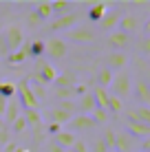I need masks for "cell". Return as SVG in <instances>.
<instances>
[{
	"mask_svg": "<svg viewBox=\"0 0 150 152\" xmlns=\"http://www.w3.org/2000/svg\"><path fill=\"white\" fill-rule=\"evenodd\" d=\"M130 91H132V80H130V75H128L126 71L115 73V75H113L110 86H108V95H113V97L119 99V102H124V99L130 95Z\"/></svg>",
	"mask_w": 150,
	"mask_h": 152,
	"instance_id": "1",
	"label": "cell"
},
{
	"mask_svg": "<svg viewBox=\"0 0 150 152\" xmlns=\"http://www.w3.org/2000/svg\"><path fill=\"white\" fill-rule=\"evenodd\" d=\"M15 99H18V104H20V108H22V110H38V108H40V102L33 97V93H31V88H29V80H27V77L15 84Z\"/></svg>",
	"mask_w": 150,
	"mask_h": 152,
	"instance_id": "2",
	"label": "cell"
},
{
	"mask_svg": "<svg viewBox=\"0 0 150 152\" xmlns=\"http://www.w3.org/2000/svg\"><path fill=\"white\" fill-rule=\"evenodd\" d=\"M2 40L7 44L9 53H13V51H18L24 44V29L20 24H9V27L2 29Z\"/></svg>",
	"mask_w": 150,
	"mask_h": 152,
	"instance_id": "3",
	"label": "cell"
},
{
	"mask_svg": "<svg viewBox=\"0 0 150 152\" xmlns=\"http://www.w3.org/2000/svg\"><path fill=\"white\" fill-rule=\"evenodd\" d=\"M66 126H69V130L73 134H77V132H93V130L97 128V124L91 119V115H73Z\"/></svg>",
	"mask_w": 150,
	"mask_h": 152,
	"instance_id": "4",
	"label": "cell"
},
{
	"mask_svg": "<svg viewBox=\"0 0 150 152\" xmlns=\"http://www.w3.org/2000/svg\"><path fill=\"white\" fill-rule=\"evenodd\" d=\"M55 75H58V73L53 71V66H51L49 62L38 60V64H35V75L31 77V80L38 82V84H42V86H46V84H53Z\"/></svg>",
	"mask_w": 150,
	"mask_h": 152,
	"instance_id": "5",
	"label": "cell"
},
{
	"mask_svg": "<svg viewBox=\"0 0 150 152\" xmlns=\"http://www.w3.org/2000/svg\"><path fill=\"white\" fill-rule=\"evenodd\" d=\"M44 51L51 60H62L66 55V51H69V46H66V42L62 38H49V40H44Z\"/></svg>",
	"mask_w": 150,
	"mask_h": 152,
	"instance_id": "6",
	"label": "cell"
},
{
	"mask_svg": "<svg viewBox=\"0 0 150 152\" xmlns=\"http://www.w3.org/2000/svg\"><path fill=\"white\" fill-rule=\"evenodd\" d=\"M69 38L73 42H77V44H93L97 40V33L93 31V27H80L77 24L75 29L69 31Z\"/></svg>",
	"mask_w": 150,
	"mask_h": 152,
	"instance_id": "7",
	"label": "cell"
},
{
	"mask_svg": "<svg viewBox=\"0 0 150 152\" xmlns=\"http://www.w3.org/2000/svg\"><path fill=\"white\" fill-rule=\"evenodd\" d=\"M77 20H80V15L77 13H66V15H60L58 20H53L51 22V31H71V29H75L77 27Z\"/></svg>",
	"mask_w": 150,
	"mask_h": 152,
	"instance_id": "8",
	"label": "cell"
},
{
	"mask_svg": "<svg viewBox=\"0 0 150 152\" xmlns=\"http://www.w3.org/2000/svg\"><path fill=\"white\" fill-rule=\"evenodd\" d=\"M126 64H128V57H126V53H121V51H110V53L106 55V69L113 71V73L124 71Z\"/></svg>",
	"mask_w": 150,
	"mask_h": 152,
	"instance_id": "9",
	"label": "cell"
},
{
	"mask_svg": "<svg viewBox=\"0 0 150 152\" xmlns=\"http://www.w3.org/2000/svg\"><path fill=\"white\" fill-rule=\"evenodd\" d=\"M27 60H29V49H27V42H24L18 51H13V53H9L7 57H4V64L15 69V66H22Z\"/></svg>",
	"mask_w": 150,
	"mask_h": 152,
	"instance_id": "10",
	"label": "cell"
},
{
	"mask_svg": "<svg viewBox=\"0 0 150 152\" xmlns=\"http://www.w3.org/2000/svg\"><path fill=\"white\" fill-rule=\"evenodd\" d=\"M108 44L113 46L115 51H119V49H126L128 44H132V35H128V33H124V31H110V35H108Z\"/></svg>",
	"mask_w": 150,
	"mask_h": 152,
	"instance_id": "11",
	"label": "cell"
},
{
	"mask_svg": "<svg viewBox=\"0 0 150 152\" xmlns=\"http://www.w3.org/2000/svg\"><path fill=\"white\" fill-rule=\"evenodd\" d=\"M115 150L117 152H135V139L130 137L128 132H115Z\"/></svg>",
	"mask_w": 150,
	"mask_h": 152,
	"instance_id": "12",
	"label": "cell"
},
{
	"mask_svg": "<svg viewBox=\"0 0 150 152\" xmlns=\"http://www.w3.org/2000/svg\"><path fill=\"white\" fill-rule=\"evenodd\" d=\"M20 115H22V108H20L18 99H15V97L7 99V108H4V115H2V119H4V124H7V128L20 117Z\"/></svg>",
	"mask_w": 150,
	"mask_h": 152,
	"instance_id": "13",
	"label": "cell"
},
{
	"mask_svg": "<svg viewBox=\"0 0 150 152\" xmlns=\"http://www.w3.org/2000/svg\"><path fill=\"white\" fill-rule=\"evenodd\" d=\"M132 97L139 102V106H148V104H150V88H148L146 80H137V82H135Z\"/></svg>",
	"mask_w": 150,
	"mask_h": 152,
	"instance_id": "14",
	"label": "cell"
},
{
	"mask_svg": "<svg viewBox=\"0 0 150 152\" xmlns=\"http://www.w3.org/2000/svg\"><path fill=\"white\" fill-rule=\"evenodd\" d=\"M137 29H139V18H137V15L121 13V20H119V24H117V31H124V33L132 35Z\"/></svg>",
	"mask_w": 150,
	"mask_h": 152,
	"instance_id": "15",
	"label": "cell"
},
{
	"mask_svg": "<svg viewBox=\"0 0 150 152\" xmlns=\"http://www.w3.org/2000/svg\"><path fill=\"white\" fill-rule=\"evenodd\" d=\"M128 130H130L132 139H150V124H139V121H128Z\"/></svg>",
	"mask_w": 150,
	"mask_h": 152,
	"instance_id": "16",
	"label": "cell"
},
{
	"mask_svg": "<svg viewBox=\"0 0 150 152\" xmlns=\"http://www.w3.org/2000/svg\"><path fill=\"white\" fill-rule=\"evenodd\" d=\"M119 20H121V11H119V9H115V11H106L104 18L100 20V24H102V29H104V31H115V27L119 24Z\"/></svg>",
	"mask_w": 150,
	"mask_h": 152,
	"instance_id": "17",
	"label": "cell"
},
{
	"mask_svg": "<svg viewBox=\"0 0 150 152\" xmlns=\"http://www.w3.org/2000/svg\"><path fill=\"white\" fill-rule=\"evenodd\" d=\"M75 108H77V115H91L93 108H95V99H93L91 93L82 95L80 99H75Z\"/></svg>",
	"mask_w": 150,
	"mask_h": 152,
	"instance_id": "18",
	"label": "cell"
},
{
	"mask_svg": "<svg viewBox=\"0 0 150 152\" xmlns=\"http://www.w3.org/2000/svg\"><path fill=\"white\" fill-rule=\"evenodd\" d=\"M53 141H55V143L60 145L62 150H69L71 145H73L75 141H77V134H73L71 130H60V132H58V134L53 137Z\"/></svg>",
	"mask_w": 150,
	"mask_h": 152,
	"instance_id": "19",
	"label": "cell"
},
{
	"mask_svg": "<svg viewBox=\"0 0 150 152\" xmlns=\"http://www.w3.org/2000/svg\"><path fill=\"white\" fill-rule=\"evenodd\" d=\"M106 7H108L106 2H95V4H91L89 11H86V20H89V22H100V20L104 18V13L108 11Z\"/></svg>",
	"mask_w": 150,
	"mask_h": 152,
	"instance_id": "20",
	"label": "cell"
},
{
	"mask_svg": "<svg viewBox=\"0 0 150 152\" xmlns=\"http://www.w3.org/2000/svg\"><path fill=\"white\" fill-rule=\"evenodd\" d=\"M46 117H49V121H51V124H58V126H62V128H64V126L71 121V117H73V115L60 110V108H51V110L46 113Z\"/></svg>",
	"mask_w": 150,
	"mask_h": 152,
	"instance_id": "21",
	"label": "cell"
},
{
	"mask_svg": "<svg viewBox=\"0 0 150 152\" xmlns=\"http://www.w3.org/2000/svg\"><path fill=\"white\" fill-rule=\"evenodd\" d=\"M75 84H77L75 75H73V73H69V71L55 75V80H53V86H55V88H73Z\"/></svg>",
	"mask_w": 150,
	"mask_h": 152,
	"instance_id": "22",
	"label": "cell"
},
{
	"mask_svg": "<svg viewBox=\"0 0 150 152\" xmlns=\"http://www.w3.org/2000/svg\"><path fill=\"white\" fill-rule=\"evenodd\" d=\"M128 121H139V124H150V106H137L130 110Z\"/></svg>",
	"mask_w": 150,
	"mask_h": 152,
	"instance_id": "23",
	"label": "cell"
},
{
	"mask_svg": "<svg viewBox=\"0 0 150 152\" xmlns=\"http://www.w3.org/2000/svg\"><path fill=\"white\" fill-rule=\"evenodd\" d=\"M27 49H29V60H42V55H44V40L27 42Z\"/></svg>",
	"mask_w": 150,
	"mask_h": 152,
	"instance_id": "24",
	"label": "cell"
},
{
	"mask_svg": "<svg viewBox=\"0 0 150 152\" xmlns=\"http://www.w3.org/2000/svg\"><path fill=\"white\" fill-rule=\"evenodd\" d=\"M71 9H73V2H69V0H53L51 2V11H53V15H66L71 13Z\"/></svg>",
	"mask_w": 150,
	"mask_h": 152,
	"instance_id": "25",
	"label": "cell"
},
{
	"mask_svg": "<svg viewBox=\"0 0 150 152\" xmlns=\"http://www.w3.org/2000/svg\"><path fill=\"white\" fill-rule=\"evenodd\" d=\"M33 13L38 15L42 22H46V20H51L53 18V11H51V2H35V9H33Z\"/></svg>",
	"mask_w": 150,
	"mask_h": 152,
	"instance_id": "26",
	"label": "cell"
},
{
	"mask_svg": "<svg viewBox=\"0 0 150 152\" xmlns=\"http://www.w3.org/2000/svg\"><path fill=\"white\" fill-rule=\"evenodd\" d=\"M113 75H115V73L108 71L106 66H104V69H100V71H97V86L106 91V88L110 86V82H113Z\"/></svg>",
	"mask_w": 150,
	"mask_h": 152,
	"instance_id": "27",
	"label": "cell"
},
{
	"mask_svg": "<svg viewBox=\"0 0 150 152\" xmlns=\"http://www.w3.org/2000/svg\"><path fill=\"white\" fill-rule=\"evenodd\" d=\"M124 110V102H119L117 97H113V95H108V102H106V113H115V115H119Z\"/></svg>",
	"mask_w": 150,
	"mask_h": 152,
	"instance_id": "28",
	"label": "cell"
},
{
	"mask_svg": "<svg viewBox=\"0 0 150 152\" xmlns=\"http://www.w3.org/2000/svg\"><path fill=\"white\" fill-rule=\"evenodd\" d=\"M9 132H13V134H27V121H24L22 115H20L11 126H9Z\"/></svg>",
	"mask_w": 150,
	"mask_h": 152,
	"instance_id": "29",
	"label": "cell"
},
{
	"mask_svg": "<svg viewBox=\"0 0 150 152\" xmlns=\"http://www.w3.org/2000/svg\"><path fill=\"white\" fill-rule=\"evenodd\" d=\"M29 88H31V93H33V97H35V99H38V102H40V104H42V99L46 97V88L42 86V84H38V82H33V80H31V82H29Z\"/></svg>",
	"mask_w": 150,
	"mask_h": 152,
	"instance_id": "30",
	"label": "cell"
},
{
	"mask_svg": "<svg viewBox=\"0 0 150 152\" xmlns=\"http://www.w3.org/2000/svg\"><path fill=\"white\" fill-rule=\"evenodd\" d=\"M0 97H4V99L15 97V84L13 82H0Z\"/></svg>",
	"mask_w": 150,
	"mask_h": 152,
	"instance_id": "31",
	"label": "cell"
},
{
	"mask_svg": "<svg viewBox=\"0 0 150 152\" xmlns=\"http://www.w3.org/2000/svg\"><path fill=\"white\" fill-rule=\"evenodd\" d=\"M91 119H93L95 124H106V121H108V113H106V108L95 106V108H93V113H91Z\"/></svg>",
	"mask_w": 150,
	"mask_h": 152,
	"instance_id": "32",
	"label": "cell"
},
{
	"mask_svg": "<svg viewBox=\"0 0 150 152\" xmlns=\"http://www.w3.org/2000/svg\"><path fill=\"white\" fill-rule=\"evenodd\" d=\"M24 20H27V27H29L31 31H38V29H40V27L44 24V22H42V20H40V18H38V15H35L33 11H29V13H27V18H24Z\"/></svg>",
	"mask_w": 150,
	"mask_h": 152,
	"instance_id": "33",
	"label": "cell"
},
{
	"mask_svg": "<svg viewBox=\"0 0 150 152\" xmlns=\"http://www.w3.org/2000/svg\"><path fill=\"white\" fill-rule=\"evenodd\" d=\"M102 141H104V145L108 150H115V130L106 128L104 130V137H102Z\"/></svg>",
	"mask_w": 150,
	"mask_h": 152,
	"instance_id": "34",
	"label": "cell"
},
{
	"mask_svg": "<svg viewBox=\"0 0 150 152\" xmlns=\"http://www.w3.org/2000/svg\"><path fill=\"white\" fill-rule=\"evenodd\" d=\"M64 152H89V145H86V143H84V141H80V139H77V141H75V143H73V145H71V148H69V150H64Z\"/></svg>",
	"mask_w": 150,
	"mask_h": 152,
	"instance_id": "35",
	"label": "cell"
},
{
	"mask_svg": "<svg viewBox=\"0 0 150 152\" xmlns=\"http://www.w3.org/2000/svg\"><path fill=\"white\" fill-rule=\"evenodd\" d=\"M139 51H141L143 55H150V40H148V38H141V40H139Z\"/></svg>",
	"mask_w": 150,
	"mask_h": 152,
	"instance_id": "36",
	"label": "cell"
},
{
	"mask_svg": "<svg viewBox=\"0 0 150 152\" xmlns=\"http://www.w3.org/2000/svg\"><path fill=\"white\" fill-rule=\"evenodd\" d=\"M22 150V145H18L15 141H9L7 145H2V152H20Z\"/></svg>",
	"mask_w": 150,
	"mask_h": 152,
	"instance_id": "37",
	"label": "cell"
},
{
	"mask_svg": "<svg viewBox=\"0 0 150 152\" xmlns=\"http://www.w3.org/2000/svg\"><path fill=\"white\" fill-rule=\"evenodd\" d=\"M44 130H46L44 134H53V137H55V134H58L60 130H64V128H62V126H58V124H49V126H46Z\"/></svg>",
	"mask_w": 150,
	"mask_h": 152,
	"instance_id": "38",
	"label": "cell"
},
{
	"mask_svg": "<svg viewBox=\"0 0 150 152\" xmlns=\"http://www.w3.org/2000/svg\"><path fill=\"white\" fill-rule=\"evenodd\" d=\"M93 152H108V148L104 145V141H102V139H97L95 143H93Z\"/></svg>",
	"mask_w": 150,
	"mask_h": 152,
	"instance_id": "39",
	"label": "cell"
},
{
	"mask_svg": "<svg viewBox=\"0 0 150 152\" xmlns=\"http://www.w3.org/2000/svg\"><path fill=\"white\" fill-rule=\"evenodd\" d=\"M46 152H64V150H62L55 141H51V143H49V150H46Z\"/></svg>",
	"mask_w": 150,
	"mask_h": 152,
	"instance_id": "40",
	"label": "cell"
},
{
	"mask_svg": "<svg viewBox=\"0 0 150 152\" xmlns=\"http://www.w3.org/2000/svg\"><path fill=\"white\" fill-rule=\"evenodd\" d=\"M4 108H7V99H4V97H0V117L4 115Z\"/></svg>",
	"mask_w": 150,
	"mask_h": 152,
	"instance_id": "41",
	"label": "cell"
},
{
	"mask_svg": "<svg viewBox=\"0 0 150 152\" xmlns=\"http://www.w3.org/2000/svg\"><path fill=\"white\" fill-rule=\"evenodd\" d=\"M2 130H9V128H7V124H4V119L0 117V132H2Z\"/></svg>",
	"mask_w": 150,
	"mask_h": 152,
	"instance_id": "42",
	"label": "cell"
},
{
	"mask_svg": "<svg viewBox=\"0 0 150 152\" xmlns=\"http://www.w3.org/2000/svg\"><path fill=\"white\" fill-rule=\"evenodd\" d=\"M20 152H29V150H24V148H22V150H20Z\"/></svg>",
	"mask_w": 150,
	"mask_h": 152,
	"instance_id": "43",
	"label": "cell"
},
{
	"mask_svg": "<svg viewBox=\"0 0 150 152\" xmlns=\"http://www.w3.org/2000/svg\"><path fill=\"white\" fill-rule=\"evenodd\" d=\"M108 152H117V150H108Z\"/></svg>",
	"mask_w": 150,
	"mask_h": 152,
	"instance_id": "44",
	"label": "cell"
},
{
	"mask_svg": "<svg viewBox=\"0 0 150 152\" xmlns=\"http://www.w3.org/2000/svg\"><path fill=\"white\" fill-rule=\"evenodd\" d=\"M0 33H2V27H0Z\"/></svg>",
	"mask_w": 150,
	"mask_h": 152,
	"instance_id": "45",
	"label": "cell"
},
{
	"mask_svg": "<svg viewBox=\"0 0 150 152\" xmlns=\"http://www.w3.org/2000/svg\"><path fill=\"white\" fill-rule=\"evenodd\" d=\"M0 66H2V60H0Z\"/></svg>",
	"mask_w": 150,
	"mask_h": 152,
	"instance_id": "46",
	"label": "cell"
},
{
	"mask_svg": "<svg viewBox=\"0 0 150 152\" xmlns=\"http://www.w3.org/2000/svg\"><path fill=\"white\" fill-rule=\"evenodd\" d=\"M135 152H141V150H135Z\"/></svg>",
	"mask_w": 150,
	"mask_h": 152,
	"instance_id": "47",
	"label": "cell"
},
{
	"mask_svg": "<svg viewBox=\"0 0 150 152\" xmlns=\"http://www.w3.org/2000/svg\"><path fill=\"white\" fill-rule=\"evenodd\" d=\"M0 150H2V145H0Z\"/></svg>",
	"mask_w": 150,
	"mask_h": 152,
	"instance_id": "48",
	"label": "cell"
}]
</instances>
